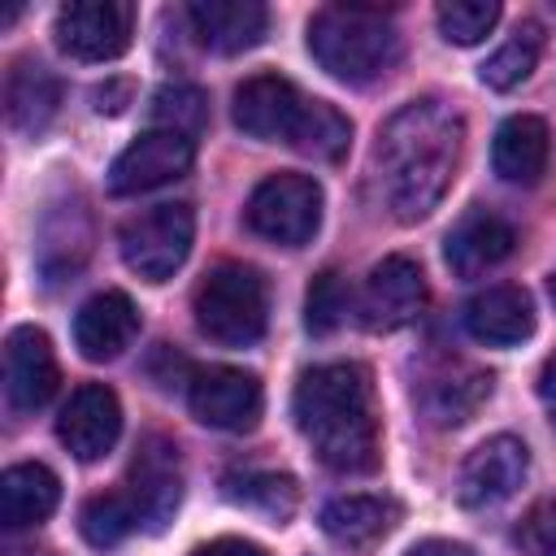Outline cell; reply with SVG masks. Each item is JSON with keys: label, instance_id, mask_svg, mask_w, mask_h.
Listing matches in <instances>:
<instances>
[{"label": "cell", "instance_id": "d590c367", "mask_svg": "<svg viewBox=\"0 0 556 556\" xmlns=\"http://www.w3.org/2000/svg\"><path fill=\"white\" fill-rule=\"evenodd\" d=\"M547 291H552V304H556V274H552V282H547Z\"/></svg>", "mask_w": 556, "mask_h": 556}, {"label": "cell", "instance_id": "603a6c76", "mask_svg": "<svg viewBox=\"0 0 556 556\" xmlns=\"http://www.w3.org/2000/svg\"><path fill=\"white\" fill-rule=\"evenodd\" d=\"M56 104H61V87L39 61H17L9 70V78H4V113H9L13 130L39 135L56 117Z\"/></svg>", "mask_w": 556, "mask_h": 556}, {"label": "cell", "instance_id": "30bf717a", "mask_svg": "<svg viewBox=\"0 0 556 556\" xmlns=\"http://www.w3.org/2000/svg\"><path fill=\"white\" fill-rule=\"evenodd\" d=\"M195 161V139L178 135V130H143L126 152H117V161L109 165V191L113 195H139L152 187H165L174 178H182Z\"/></svg>", "mask_w": 556, "mask_h": 556}, {"label": "cell", "instance_id": "8fae6325", "mask_svg": "<svg viewBox=\"0 0 556 556\" xmlns=\"http://www.w3.org/2000/svg\"><path fill=\"white\" fill-rule=\"evenodd\" d=\"M426 308V274L417 261L408 256H387L369 269L365 291H361V321L374 334H391L404 330L408 321H417Z\"/></svg>", "mask_w": 556, "mask_h": 556}, {"label": "cell", "instance_id": "9a60e30c", "mask_svg": "<svg viewBox=\"0 0 556 556\" xmlns=\"http://www.w3.org/2000/svg\"><path fill=\"white\" fill-rule=\"evenodd\" d=\"M61 374L52 356V339L39 326H17L4 339V395L17 413H35L52 400Z\"/></svg>", "mask_w": 556, "mask_h": 556}, {"label": "cell", "instance_id": "4fadbf2b", "mask_svg": "<svg viewBox=\"0 0 556 556\" xmlns=\"http://www.w3.org/2000/svg\"><path fill=\"white\" fill-rule=\"evenodd\" d=\"M304 96L291 78L282 74H256L248 83L235 87V126L248 135V139H261V143H291L300 117H304Z\"/></svg>", "mask_w": 556, "mask_h": 556}, {"label": "cell", "instance_id": "5bb4252c", "mask_svg": "<svg viewBox=\"0 0 556 556\" xmlns=\"http://www.w3.org/2000/svg\"><path fill=\"white\" fill-rule=\"evenodd\" d=\"M117 434H122V404L104 382H83L56 417V439L83 465L109 456Z\"/></svg>", "mask_w": 556, "mask_h": 556}, {"label": "cell", "instance_id": "7402d4cb", "mask_svg": "<svg viewBox=\"0 0 556 556\" xmlns=\"http://www.w3.org/2000/svg\"><path fill=\"white\" fill-rule=\"evenodd\" d=\"M56 504H61V482L48 465L30 460V465H9L0 473V521L9 530L48 521Z\"/></svg>", "mask_w": 556, "mask_h": 556}, {"label": "cell", "instance_id": "4dcf8cb0", "mask_svg": "<svg viewBox=\"0 0 556 556\" xmlns=\"http://www.w3.org/2000/svg\"><path fill=\"white\" fill-rule=\"evenodd\" d=\"M348 304H352V291L348 282L334 274V269H321L313 282H308V295H304V330L326 339L343 326L348 317Z\"/></svg>", "mask_w": 556, "mask_h": 556}, {"label": "cell", "instance_id": "d6a6232c", "mask_svg": "<svg viewBox=\"0 0 556 556\" xmlns=\"http://www.w3.org/2000/svg\"><path fill=\"white\" fill-rule=\"evenodd\" d=\"M191 556H269L261 543H252V539H213V543H200Z\"/></svg>", "mask_w": 556, "mask_h": 556}, {"label": "cell", "instance_id": "4316f807", "mask_svg": "<svg viewBox=\"0 0 556 556\" xmlns=\"http://www.w3.org/2000/svg\"><path fill=\"white\" fill-rule=\"evenodd\" d=\"M78 530L91 547H117L122 539H130L139 530V517H135V504L126 491H104V495H91L83 508H78Z\"/></svg>", "mask_w": 556, "mask_h": 556}, {"label": "cell", "instance_id": "ba28073f", "mask_svg": "<svg viewBox=\"0 0 556 556\" xmlns=\"http://www.w3.org/2000/svg\"><path fill=\"white\" fill-rule=\"evenodd\" d=\"M52 35L74 61H117L135 35V9L122 0H74L56 13Z\"/></svg>", "mask_w": 556, "mask_h": 556}, {"label": "cell", "instance_id": "ac0fdd59", "mask_svg": "<svg viewBox=\"0 0 556 556\" xmlns=\"http://www.w3.org/2000/svg\"><path fill=\"white\" fill-rule=\"evenodd\" d=\"M187 22L204 48L235 56L265 39L269 9L261 0H195L187 4Z\"/></svg>", "mask_w": 556, "mask_h": 556}, {"label": "cell", "instance_id": "f546056e", "mask_svg": "<svg viewBox=\"0 0 556 556\" xmlns=\"http://www.w3.org/2000/svg\"><path fill=\"white\" fill-rule=\"evenodd\" d=\"M434 22H439V30H443L447 43L473 48V43H482L495 30L500 4L495 0H443L439 13H434Z\"/></svg>", "mask_w": 556, "mask_h": 556}, {"label": "cell", "instance_id": "8992f818", "mask_svg": "<svg viewBox=\"0 0 556 556\" xmlns=\"http://www.w3.org/2000/svg\"><path fill=\"white\" fill-rule=\"evenodd\" d=\"M191 239H195L191 204H182V200L156 204L122 226V261L143 282H165V278H174V269H182Z\"/></svg>", "mask_w": 556, "mask_h": 556}, {"label": "cell", "instance_id": "d4e9b609", "mask_svg": "<svg viewBox=\"0 0 556 556\" xmlns=\"http://www.w3.org/2000/svg\"><path fill=\"white\" fill-rule=\"evenodd\" d=\"M348 139H352V122L334 104L308 100L304 104V117H300V126L291 135V148L304 152V156H313V161H339L348 152Z\"/></svg>", "mask_w": 556, "mask_h": 556}, {"label": "cell", "instance_id": "ffe728a7", "mask_svg": "<svg viewBox=\"0 0 556 556\" xmlns=\"http://www.w3.org/2000/svg\"><path fill=\"white\" fill-rule=\"evenodd\" d=\"M400 521V504L387 495H334L321 504L317 526L339 547H369L387 539Z\"/></svg>", "mask_w": 556, "mask_h": 556}, {"label": "cell", "instance_id": "e575fe53", "mask_svg": "<svg viewBox=\"0 0 556 556\" xmlns=\"http://www.w3.org/2000/svg\"><path fill=\"white\" fill-rule=\"evenodd\" d=\"M539 400H543V408H547V417H552V426H556V352L543 361V369H539Z\"/></svg>", "mask_w": 556, "mask_h": 556}, {"label": "cell", "instance_id": "e0dca14e", "mask_svg": "<svg viewBox=\"0 0 556 556\" xmlns=\"http://www.w3.org/2000/svg\"><path fill=\"white\" fill-rule=\"evenodd\" d=\"M139 334V308L126 291H100L74 313V348L87 361H117Z\"/></svg>", "mask_w": 556, "mask_h": 556}, {"label": "cell", "instance_id": "cb8c5ba5", "mask_svg": "<svg viewBox=\"0 0 556 556\" xmlns=\"http://www.w3.org/2000/svg\"><path fill=\"white\" fill-rule=\"evenodd\" d=\"M539 52H543V26L539 22H521L478 70V78L491 87V91H513L530 78V70L539 65Z\"/></svg>", "mask_w": 556, "mask_h": 556}, {"label": "cell", "instance_id": "836d02e7", "mask_svg": "<svg viewBox=\"0 0 556 556\" xmlns=\"http://www.w3.org/2000/svg\"><path fill=\"white\" fill-rule=\"evenodd\" d=\"M404 556H473V547H465V543H456V539H421V543H413Z\"/></svg>", "mask_w": 556, "mask_h": 556}, {"label": "cell", "instance_id": "1f68e13d", "mask_svg": "<svg viewBox=\"0 0 556 556\" xmlns=\"http://www.w3.org/2000/svg\"><path fill=\"white\" fill-rule=\"evenodd\" d=\"M513 543L521 547V556H556V495L530 504Z\"/></svg>", "mask_w": 556, "mask_h": 556}, {"label": "cell", "instance_id": "9c48e42d", "mask_svg": "<svg viewBox=\"0 0 556 556\" xmlns=\"http://www.w3.org/2000/svg\"><path fill=\"white\" fill-rule=\"evenodd\" d=\"M135 504V517H139V530H152L161 534L174 513H178V500H182V465H178V447L161 434H148L130 460V473H126V486H122Z\"/></svg>", "mask_w": 556, "mask_h": 556}, {"label": "cell", "instance_id": "83f0119b", "mask_svg": "<svg viewBox=\"0 0 556 556\" xmlns=\"http://www.w3.org/2000/svg\"><path fill=\"white\" fill-rule=\"evenodd\" d=\"M491 395V374H465V378H447V382H434L421 404L430 413V421L439 426H460L473 417V408Z\"/></svg>", "mask_w": 556, "mask_h": 556}, {"label": "cell", "instance_id": "5b68a950", "mask_svg": "<svg viewBox=\"0 0 556 556\" xmlns=\"http://www.w3.org/2000/svg\"><path fill=\"white\" fill-rule=\"evenodd\" d=\"M243 217L252 235L278 248H300L321 226V187L308 174H269L248 195Z\"/></svg>", "mask_w": 556, "mask_h": 556}, {"label": "cell", "instance_id": "484cf974", "mask_svg": "<svg viewBox=\"0 0 556 556\" xmlns=\"http://www.w3.org/2000/svg\"><path fill=\"white\" fill-rule=\"evenodd\" d=\"M226 495L282 526L300 504V482L291 473H243V478H226Z\"/></svg>", "mask_w": 556, "mask_h": 556}, {"label": "cell", "instance_id": "d6986e66", "mask_svg": "<svg viewBox=\"0 0 556 556\" xmlns=\"http://www.w3.org/2000/svg\"><path fill=\"white\" fill-rule=\"evenodd\" d=\"M460 317H465V330L486 348H517L534 334V300L513 282L478 291Z\"/></svg>", "mask_w": 556, "mask_h": 556}, {"label": "cell", "instance_id": "52a82bcc", "mask_svg": "<svg viewBox=\"0 0 556 556\" xmlns=\"http://www.w3.org/2000/svg\"><path fill=\"white\" fill-rule=\"evenodd\" d=\"M187 408L208 430L243 434V430H252L261 421L265 391H261V378L248 374V369L208 365V369H195L191 374V382H187Z\"/></svg>", "mask_w": 556, "mask_h": 556}, {"label": "cell", "instance_id": "277c9868", "mask_svg": "<svg viewBox=\"0 0 556 556\" xmlns=\"http://www.w3.org/2000/svg\"><path fill=\"white\" fill-rule=\"evenodd\" d=\"M195 326L222 348H252L269 326V291L252 265H217L195 291Z\"/></svg>", "mask_w": 556, "mask_h": 556}, {"label": "cell", "instance_id": "f1b7e54d", "mask_svg": "<svg viewBox=\"0 0 556 556\" xmlns=\"http://www.w3.org/2000/svg\"><path fill=\"white\" fill-rule=\"evenodd\" d=\"M152 122L161 130H178V135L195 139L208 122V96L191 83H169L152 96Z\"/></svg>", "mask_w": 556, "mask_h": 556}, {"label": "cell", "instance_id": "6da1fadb", "mask_svg": "<svg viewBox=\"0 0 556 556\" xmlns=\"http://www.w3.org/2000/svg\"><path fill=\"white\" fill-rule=\"evenodd\" d=\"M465 148V122L443 100H413L404 104L382 130L374 148V174L382 204L395 222L413 226L430 217L443 191L456 178Z\"/></svg>", "mask_w": 556, "mask_h": 556}, {"label": "cell", "instance_id": "3957f363", "mask_svg": "<svg viewBox=\"0 0 556 556\" xmlns=\"http://www.w3.org/2000/svg\"><path fill=\"white\" fill-rule=\"evenodd\" d=\"M308 52L330 78L365 87L400 61V30L382 9L326 4L308 17Z\"/></svg>", "mask_w": 556, "mask_h": 556}, {"label": "cell", "instance_id": "2e32d148", "mask_svg": "<svg viewBox=\"0 0 556 556\" xmlns=\"http://www.w3.org/2000/svg\"><path fill=\"white\" fill-rule=\"evenodd\" d=\"M517 248V230L500 217V213H486V208H473L469 217H460L447 239H443V261L456 278H478L495 265H504Z\"/></svg>", "mask_w": 556, "mask_h": 556}, {"label": "cell", "instance_id": "44dd1931", "mask_svg": "<svg viewBox=\"0 0 556 556\" xmlns=\"http://www.w3.org/2000/svg\"><path fill=\"white\" fill-rule=\"evenodd\" d=\"M491 165L513 187H534L547 169V126L534 113H513L491 143Z\"/></svg>", "mask_w": 556, "mask_h": 556}, {"label": "cell", "instance_id": "7a4b0ae2", "mask_svg": "<svg viewBox=\"0 0 556 556\" xmlns=\"http://www.w3.org/2000/svg\"><path fill=\"white\" fill-rule=\"evenodd\" d=\"M291 413L317 460L334 473L378 469V417L374 387L356 361H326L300 374Z\"/></svg>", "mask_w": 556, "mask_h": 556}, {"label": "cell", "instance_id": "7c38bea8", "mask_svg": "<svg viewBox=\"0 0 556 556\" xmlns=\"http://www.w3.org/2000/svg\"><path fill=\"white\" fill-rule=\"evenodd\" d=\"M526 469H530L526 443L513 434H495L465 456L460 478H456V495L465 508H495V504L517 495V486L526 482Z\"/></svg>", "mask_w": 556, "mask_h": 556}]
</instances>
